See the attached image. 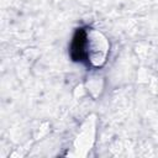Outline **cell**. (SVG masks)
I'll list each match as a JSON object with an SVG mask.
<instances>
[{
  "label": "cell",
  "instance_id": "cell-1",
  "mask_svg": "<svg viewBox=\"0 0 158 158\" xmlns=\"http://www.w3.org/2000/svg\"><path fill=\"white\" fill-rule=\"evenodd\" d=\"M70 57L74 62H83L89 64V41L88 32L80 27L75 31L70 42Z\"/></svg>",
  "mask_w": 158,
  "mask_h": 158
}]
</instances>
